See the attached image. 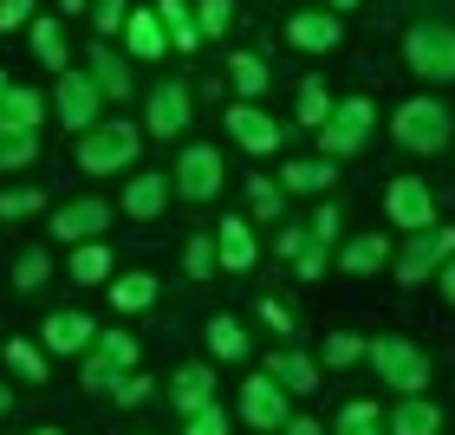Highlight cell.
<instances>
[{"label": "cell", "instance_id": "cell-30", "mask_svg": "<svg viewBox=\"0 0 455 435\" xmlns=\"http://www.w3.org/2000/svg\"><path fill=\"white\" fill-rule=\"evenodd\" d=\"M209 351H215V358H228V364H241V358H247V331H241L235 319H209Z\"/></svg>", "mask_w": 455, "mask_h": 435}, {"label": "cell", "instance_id": "cell-42", "mask_svg": "<svg viewBox=\"0 0 455 435\" xmlns=\"http://www.w3.org/2000/svg\"><path fill=\"white\" fill-rule=\"evenodd\" d=\"M182 260H189V280H209V266H215V241H209V234H196Z\"/></svg>", "mask_w": 455, "mask_h": 435}, {"label": "cell", "instance_id": "cell-9", "mask_svg": "<svg viewBox=\"0 0 455 435\" xmlns=\"http://www.w3.org/2000/svg\"><path fill=\"white\" fill-rule=\"evenodd\" d=\"M170 182H176V189L189 195V202H209V195L221 189V150H209V143H189Z\"/></svg>", "mask_w": 455, "mask_h": 435}, {"label": "cell", "instance_id": "cell-39", "mask_svg": "<svg viewBox=\"0 0 455 435\" xmlns=\"http://www.w3.org/2000/svg\"><path fill=\"white\" fill-rule=\"evenodd\" d=\"M358 358H364V338H345V331H339V338H325V364H332V370L358 364Z\"/></svg>", "mask_w": 455, "mask_h": 435}, {"label": "cell", "instance_id": "cell-52", "mask_svg": "<svg viewBox=\"0 0 455 435\" xmlns=\"http://www.w3.org/2000/svg\"><path fill=\"white\" fill-rule=\"evenodd\" d=\"M7 409H13V390H7V384H0V416H7Z\"/></svg>", "mask_w": 455, "mask_h": 435}, {"label": "cell", "instance_id": "cell-4", "mask_svg": "<svg viewBox=\"0 0 455 435\" xmlns=\"http://www.w3.org/2000/svg\"><path fill=\"white\" fill-rule=\"evenodd\" d=\"M403 59H410V72L417 78H436V85H449L455 78V27H410V39H403Z\"/></svg>", "mask_w": 455, "mask_h": 435}, {"label": "cell", "instance_id": "cell-12", "mask_svg": "<svg viewBox=\"0 0 455 435\" xmlns=\"http://www.w3.org/2000/svg\"><path fill=\"white\" fill-rule=\"evenodd\" d=\"M105 221H111V202L78 195V202H66V209L52 215V234L59 241H92V234H105Z\"/></svg>", "mask_w": 455, "mask_h": 435}, {"label": "cell", "instance_id": "cell-37", "mask_svg": "<svg viewBox=\"0 0 455 435\" xmlns=\"http://www.w3.org/2000/svg\"><path fill=\"white\" fill-rule=\"evenodd\" d=\"M39 209H46V195H39V189H0V215H7V221L39 215Z\"/></svg>", "mask_w": 455, "mask_h": 435}, {"label": "cell", "instance_id": "cell-43", "mask_svg": "<svg viewBox=\"0 0 455 435\" xmlns=\"http://www.w3.org/2000/svg\"><path fill=\"white\" fill-rule=\"evenodd\" d=\"M33 20V0H0V33H20Z\"/></svg>", "mask_w": 455, "mask_h": 435}, {"label": "cell", "instance_id": "cell-22", "mask_svg": "<svg viewBox=\"0 0 455 435\" xmlns=\"http://www.w3.org/2000/svg\"><path fill=\"white\" fill-rule=\"evenodd\" d=\"M156 27H163V39H176V52H196L202 46V33H196V13L182 7V0H156Z\"/></svg>", "mask_w": 455, "mask_h": 435}, {"label": "cell", "instance_id": "cell-3", "mask_svg": "<svg viewBox=\"0 0 455 435\" xmlns=\"http://www.w3.org/2000/svg\"><path fill=\"white\" fill-rule=\"evenodd\" d=\"M371 98H345V105H332L325 111V123H319V150H325V162L332 156H358L364 150V137H371Z\"/></svg>", "mask_w": 455, "mask_h": 435}, {"label": "cell", "instance_id": "cell-15", "mask_svg": "<svg viewBox=\"0 0 455 435\" xmlns=\"http://www.w3.org/2000/svg\"><path fill=\"white\" fill-rule=\"evenodd\" d=\"M39 338H46V351H59V358H72V351H92L98 325L85 312H52L46 325H39Z\"/></svg>", "mask_w": 455, "mask_h": 435}, {"label": "cell", "instance_id": "cell-34", "mask_svg": "<svg viewBox=\"0 0 455 435\" xmlns=\"http://www.w3.org/2000/svg\"><path fill=\"white\" fill-rule=\"evenodd\" d=\"M39 156V137L33 130H0V170H27Z\"/></svg>", "mask_w": 455, "mask_h": 435}, {"label": "cell", "instance_id": "cell-28", "mask_svg": "<svg viewBox=\"0 0 455 435\" xmlns=\"http://www.w3.org/2000/svg\"><path fill=\"white\" fill-rule=\"evenodd\" d=\"M280 182H286V189H299V195H319L325 182H339V176H332V162L319 156V162H286Z\"/></svg>", "mask_w": 455, "mask_h": 435}, {"label": "cell", "instance_id": "cell-11", "mask_svg": "<svg viewBox=\"0 0 455 435\" xmlns=\"http://www.w3.org/2000/svg\"><path fill=\"white\" fill-rule=\"evenodd\" d=\"M241 423L247 429H280L286 423V390L274 377H247L241 384Z\"/></svg>", "mask_w": 455, "mask_h": 435}, {"label": "cell", "instance_id": "cell-6", "mask_svg": "<svg viewBox=\"0 0 455 435\" xmlns=\"http://www.w3.org/2000/svg\"><path fill=\"white\" fill-rule=\"evenodd\" d=\"M98 351L85 358V390H117L124 370L137 364V338L131 331H105V338H92Z\"/></svg>", "mask_w": 455, "mask_h": 435}, {"label": "cell", "instance_id": "cell-55", "mask_svg": "<svg viewBox=\"0 0 455 435\" xmlns=\"http://www.w3.org/2000/svg\"><path fill=\"white\" fill-rule=\"evenodd\" d=\"M332 7H358V0H332Z\"/></svg>", "mask_w": 455, "mask_h": 435}, {"label": "cell", "instance_id": "cell-18", "mask_svg": "<svg viewBox=\"0 0 455 435\" xmlns=\"http://www.w3.org/2000/svg\"><path fill=\"white\" fill-rule=\"evenodd\" d=\"M150 130H156V137L189 130V91H182V85H156V91H150Z\"/></svg>", "mask_w": 455, "mask_h": 435}, {"label": "cell", "instance_id": "cell-20", "mask_svg": "<svg viewBox=\"0 0 455 435\" xmlns=\"http://www.w3.org/2000/svg\"><path fill=\"white\" fill-rule=\"evenodd\" d=\"M170 397H176V409H189V416H196V409H209L215 403V370L209 364H182Z\"/></svg>", "mask_w": 455, "mask_h": 435}, {"label": "cell", "instance_id": "cell-7", "mask_svg": "<svg viewBox=\"0 0 455 435\" xmlns=\"http://www.w3.org/2000/svg\"><path fill=\"white\" fill-rule=\"evenodd\" d=\"M384 215L397 227H410V234L436 227V195H429V182L423 176H397V182H390V195H384Z\"/></svg>", "mask_w": 455, "mask_h": 435}, {"label": "cell", "instance_id": "cell-29", "mask_svg": "<svg viewBox=\"0 0 455 435\" xmlns=\"http://www.w3.org/2000/svg\"><path fill=\"white\" fill-rule=\"evenodd\" d=\"M228 78H235V91H241V98H260L267 85H274V78H267V66H260L254 52H235V59H228Z\"/></svg>", "mask_w": 455, "mask_h": 435}, {"label": "cell", "instance_id": "cell-1", "mask_svg": "<svg viewBox=\"0 0 455 435\" xmlns=\"http://www.w3.org/2000/svg\"><path fill=\"white\" fill-rule=\"evenodd\" d=\"M137 123H92L85 137H78V170L85 176H117L137 162Z\"/></svg>", "mask_w": 455, "mask_h": 435}, {"label": "cell", "instance_id": "cell-26", "mask_svg": "<svg viewBox=\"0 0 455 435\" xmlns=\"http://www.w3.org/2000/svg\"><path fill=\"white\" fill-rule=\"evenodd\" d=\"M384 260H390V241L384 234H358V241H345V254H339L345 273H378Z\"/></svg>", "mask_w": 455, "mask_h": 435}, {"label": "cell", "instance_id": "cell-24", "mask_svg": "<svg viewBox=\"0 0 455 435\" xmlns=\"http://www.w3.org/2000/svg\"><path fill=\"white\" fill-rule=\"evenodd\" d=\"M92 85H98V98H124L131 91V72H124V59L111 52V46H92Z\"/></svg>", "mask_w": 455, "mask_h": 435}, {"label": "cell", "instance_id": "cell-8", "mask_svg": "<svg viewBox=\"0 0 455 435\" xmlns=\"http://www.w3.org/2000/svg\"><path fill=\"white\" fill-rule=\"evenodd\" d=\"M52 111H59V123H66V130H92L98 123V85L85 72H59V85H52Z\"/></svg>", "mask_w": 455, "mask_h": 435}, {"label": "cell", "instance_id": "cell-13", "mask_svg": "<svg viewBox=\"0 0 455 435\" xmlns=\"http://www.w3.org/2000/svg\"><path fill=\"white\" fill-rule=\"evenodd\" d=\"M228 137H235L241 143V150H254V156H267V150H280V123L274 117H267V111H254V105H235V111H228Z\"/></svg>", "mask_w": 455, "mask_h": 435}, {"label": "cell", "instance_id": "cell-16", "mask_svg": "<svg viewBox=\"0 0 455 435\" xmlns=\"http://www.w3.org/2000/svg\"><path fill=\"white\" fill-rule=\"evenodd\" d=\"M39 117H46V98L39 91H27V85L0 91V130H33L39 137Z\"/></svg>", "mask_w": 455, "mask_h": 435}, {"label": "cell", "instance_id": "cell-38", "mask_svg": "<svg viewBox=\"0 0 455 435\" xmlns=\"http://www.w3.org/2000/svg\"><path fill=\"white\" fill-rule=\"evenodd\" d=\"M325 111H332L325 85H319V78H306V85H299V123H325Z\"/></svg>", "mask_w": 455, "mask_h": 435}, {"label": "cell", "instance_id": "cell-56", "mask_svg": "<svg viewBox=\"0 0 455 435\" xmlns=\"http://www.w3.org/2000/svg\"><path fill=\"white\" fill-rule=\"evenodd\" d=\"M0 91H7V72H0Z\"/></svg>", "mask_w": 455, "mask_h": 435}, {"label": "cell", "instance_id": "cell-35", "mask_svg": "<svg viewBox=\"0 0 455 435\" xmlns=\"http://www.w3.org/2000/svg\"><path fill=\"white\" fill-rule=\"evenodd\" d=\"M46 273H52V260L39 254V247H27V254L13 260V286H20V293H39V286H46Z\"/></svg>", "mask_w": 455, "mask_h": 435}, {"label": "cell", "instance_id": "cell-27", "mask_svg": "<svg viewBox=\"0 0 455 435\" xmlns=\"http://www.w3.org/2000/svg\"><path fill=\"white\" fill-rule=\"evenodd\" d=\"M111 305H117V312H143V305H156V280H150V273L111 280Z\"/></svg>", "mask_w": 455, "mask_h": 435}, {"label": "cell", "instance_id": "cell-33", "mask_svg": "<svg viewBox=\"0 0 455 435\" xmlns=\"http://www.w3.org/2000/svg\"><path fill=\"white\" fill-rule=\"evenodd\" d=\"M339 435H384V409L378 403H345L339 409Z\"/></svg>", "mask_w": 455, "mask_h": 435}, {"label": "cell", "instance_id": "cell-10", "mask_svg": "<svg viewBox=\"0 0 455 435\" xmlns=\"http://www.w3.org/2000/svg\"><path fill=\"white\" fill-rule=\"evenodd\" d=\"M449 254H455V234H449V227H423V234L410 241V254L397 260V280H403V286H423Z\"/></svg>", "mask_w": 455, "mask_h": 435}, {"label": "cell", "instance_id": "cell-17", "mask_svg": "<svg viewBox=\"0 0 455 435\" xmlns=\"http://www.w3.org/2000/svg\"><path fill=\"white\" fill-rule=\"evenodd\" d=\"M215 254H221V266H228V273H247V266L260 260V247H254V234H247V221H235V215H228V221L215 227Z\"/></svg>", "mask_w": 455, "mask_h": 435}, {"label": "cell", "instance_id": "cell-44", "mask_svg": "<svg viewBox=\"0 0 455 435\" xmlns=\"http://www.w3.org/2000/svg\"><path fill=\"white\" fill-rule=\"evenodd\" d=\"M189 435H228V416H221L215 403H209V409H196V416H189Z\"/></svg>", "mask_w": 455, "mask_h": 435}, {"label": "cell", "instance_id": "cell-36", "mask_svg": "<svg viewBox=\"0 0 455 435\" xmlns=\"http://www.w3.org/2000/svg\"><path fill=\"white\" fill-rule=\"evenodd\" d=\"M7 364L20 370V377H46V351H39V344H27V338H7Z\"/></svg>", "mask_w": 455, "mask_h": 435}, {"label": "cell", "instance_id": "cell-32", "mask_svg": "<svg viewBox=\"0 0 455 435\" xmlns=\"http://www.w3.org/2000/svg\"><path fill=\"white\" fill-rule=\"evenodd\" d=\"M33 52L46 59L52 72H66V33H59V20H33Z\"/></svg>", "mask_w": 455, "mask_h": 435}, {"label": "cell", "instance_id": "cell-2", "mask_svg": "<svg viewBox=\"0 0 455 435\" xmlns=\"http://www.w3.org/2000/svg\"><path fill=\"white\" fill-rule=\"evenodd\" d=\"M364 358H371V370H378L390 390H403V397H417V390L429 384V358L410 338H371Z\"/></svg>", "mask_w": 455, "mask_h": 435}, {"label": "cell", "instance_id": "cell-19", "mask_svg": "<svg viewBox=\"0 0 455 435\" xmlns=\"http://www.w3.org/2000/svg\"><path fill=\"white\" fill-rule=\"evenodd\" d=\"M286 39H293L299 52H332L339 27H332V13H293V20H286Z\"/></svg>", "mask_w": 455, "mask_h": 435}, {"label": "cell", "instance_id": "cell-54", "mask_svg": "<svg viewBox=\"0 0 455 435\" xmlns=\"http://www.w3.org/2000/svg\"><path fill=\"white\" fill-rule=\"evenodd\" d=\"M33 435H66V429H33Z\"/></svg>", "mask_w": 455, "mask_h": 435}, {"label": "cell", "instance_id": "cell-21", "mask_svg": "<svg viewBox=\"0 0 455 435\" xmlns=\"http://www.w3.org/2000/svg\"><path fill=\"white\" fill-rule=\"evenodd\" d=\"M163 202H170V176H137L131 189H124V215L131 221H156Z\"/></svg>", "mask_w": 455, "mask_h": 435}, {"label": "cell", "instance_id": "cell-46", "mask_svg": "<svg viewBox=\"0 0 455 435\" xmlns=\"http://www.w3.org/2000/svg\"><path fill=\"white\" fill-rule=\"evenodd\" d=\"M98 33H124V0H98Z\"/></svg>", "mask_w": 455, "mask_h": 435}, {"label": "cell", "instance_id": "cell-25", "mask_svg": "<svg viewBox=\"0 0 455 435\" xmlns=\"http://www.w3.org/2000/svg\"><path fill=\"white\" fill-rule=\"evenodd\" d=\"M124 46H131L137 59H163V27H156V13H124Z\"/></svg>", "mask_w": 455, "mask_h": 435}, {"label": "cell", "instance_id": "cell-49", "mask_svg": "<svg viewBox=\"0 0 455 435\" xmlns=\"http://www.w3.org/2000/svg\"><path fill=\"white\" fill-rule=\"evenodd\" d=\"M313 234H319V241H332V234H339V209H319V221H313Z\"/></svg>", "mask_w": 455, "mask_h": 435}, {"label": "cell", "instance_id": "cell-41", "mask_svg": "<svg viewBox=\"0 0 455 435\" xmlns=\"http://www.w3.org/2000/svg\"><path fill=\"white\" fill-rule=\"evenodd\" d=\"M247 202H254V215H280V189L267 176H247Z\"/></svg>", "mask_w": 455, "mask_h": 435}, {"label": "cell", "instance_id": "cell-45", "mask_svg": "<svg viewBox=\"0 0 455 435\" xmlns=\"http://www.w3.org/2000/svg\"><path fill=\"white\" fill-rule=\"evenodd\" d=\"M150 390H156V384H150V377H124V384H117V390H111V397H117V403H131V409H137V403H143V397H150Z\"/></svg>", "mask_w": 455, "mask_h": 435}, {"label": "cell", "instance_id": "cell-31", "mask_svg": "<svg viewBox=\"0 0 455 435\" xmlns=\"http://www.w3.org/2000/svg\"><path fill=\"white\" fill-rule=\"evenodd\" d=\"M72 280H78V286H98V280H111V254H105L98 241H85V247L72 254Z\"/></svg>", "mask_w": 455, "mask_h": 435}, {"label": "cell", "instance_id": "cell-53", "mask_svg": "<svg viewBox=\"0 0 455 435\" xmlns=\"http://www.w3.org/2000/svg\"><path fill=\"white\" fill-rule=\"evenodd\" d=\"M59 7H66V13H78V7H85V0H59Z\"/></svg>", "mask_w": 455, "mask_h": 435}, {"label": "cell", "instance_id": "cell-23", "mask_svg": "<svg viewBox=\"0 0 455 435\" xmlns=\"http://www.w3.org/2000/svg\"><path fill=\"white\" fill-rule=\"evenodd\" d=\"M436 429H443V409L423 403V397H403L390 409V435H436Z\"/></svg>", "mask_w": 455, "mask_h": 435}, {"label": "cell", "instance_id": "cell-40", "mask_svg": "<svg viewBox=\"0 0 455 435\" xmlns=\"http://www.w3.org/2000/svg\"><path fill=\"white\" fill-rule=\"evenodd\" d=\"M228 27H235V7H228V0H202L196 33H228Z\"/></svg>", "mask_w": 455, "mask_h": 435}, {"label": "cell", "instance_id": "cell-14", "mask_svg": "<svg viewBox=\"0 0 455 435\" xmlns=\"http://www.w3.org/2000/svg\"><path fill=\"white\" fill-rule=\"evenodd\" d=\"M260 377H274L286 397H313V390H319V364H313V358H299V351H274Z\"/></svg>", "mask_w": 455, "mask_h": 435}, {"label": "cell", "instance_id": "cell-51", "mask_svg": "<svg viewBox=\"0 0 455 435\" xmlns=\"http://www.w3.org/2000/svg\"><path fill=\"white\" fill-rule=\"evenodd\" d=\"M436 286H443V299L455 305V260H443V273H436Z\"/></svg>", "mask_w": 455, "mask_h": 435}, {"label": "cell", "instance_id": "cell-47", "mask_svg": "<svg viewBox=\"0 0 455 435\" xmlns=\"http://www.w3.org/2000/svg\"><path fill=\"white\" fill-rule=\"evenodd\" d=\"M293 260H299V280H319L325 273V247H299Z\"/></svg>", "mask_w": 455, "mask_h": 435}, {"label": "cell", "instance_id": "cell-48", "mask_svg": "<svg viewBox=\"0 0 455 435\" xmlns=\"http://www.w3.org/2000/svg\"><path fill=\"white\" fill-rule=\"evenodd\" d=\"M260 319H267V325H274V331H293V312H286V305H280V299H260Z\"/></svg>", "mask_w": 455, "mask_h": 435}, {"label": "cell", "instance_id": "cell-50", "mask_svg": "<svg viewBox=\"0 0 455 435\" xmlns=\"http://www.w3.org/2000/svg\"><path fill=\"white\" fill-rule=\"evenodd\" d=\"M280 429H286V435H319V423H313V416H286Z\"/></svg>", "mask_w": 455, "mask_h": 435}, {"label": "cell", "instance_id": "cell-5", "mask_svg": "<svg viewBox=\"0 0 455 435\" xmlns=\"http://www.w3.org/2000/svg\"><path fill=\"white\" fill-rule=\"evenodd\" d=\"M390 130H397V143H403V150L436 156L443 143H449V111L436 105V98H410V105L397 111V123H390Z\"/></svg>", "mask_w": 455, "mask_h": 435}]
</instances>
